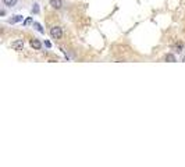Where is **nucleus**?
<instances>
[{
  "instance_id": "obj_1",
  "label": "nucleus",
  "mask_w": 185,
  "mask_h": 167,
  "mask_svg": "<svg viewBox=\"0 0 185 167\" xmlns=\"http://www.w3.org/2000/svg\"><path fill=\"white\" fill-rule=\"evenodd\" d=\"M50 36H52L53 39H60V38L63 36V29H61L60 27H53V28L50 29Z\"/></svg>"
},
{
  "instance_id": "obj_2",
  "label": "nucleus",
  "mask_w": 185,
  "mask_h": 167,
  "mask_svg": "<svg viewBox=\"0 0 185 167\" xmlns=\"http://www.w3.org/2000/svg\"><path fill=\"white\" fill-rule=\"evenodd\" d=\"M11 48L17 50V52H21L22 49H24V40L22 39H18V40H14L13 43H11Z\"/></svg>"
},
{
  "instance_id": "obj_3",
  "label": "nucleus",
  "mask_w": 185,
  "mask_h": 167,
  "mask_svg": "<svg viewBox=\"0 0 185 167\" xmlns=\"http://www.w3.org/2000/svg\"><path fill=\"white\" fill-rule=\"evenodd\" d=\"M50 6L56 10H60L63 7V0H50Z\"/></svg>"
},
{
  "instance_id": "obj_4",
  "label": "nucleus",
  "mask_w": 185,
  "mask_h": 167,
  "mask_svg": "<svg viewBox=\"0 0 185 167\" xmlns=\"http://www.w3.org/2000/svg\"><path fill=\"white\" fill-rule=\"evenodd\" d=\"M29 43H31V46H32L35 50H40V48H42V43H40L38 39H31Z\"/></svg>"
},
{
  "instance_id": "obj_5",
  "label": "nucleus",
  "mask_w": 185,
  "mask_h": 167,
  "mask_svg": "<svg viewBox=\"0 0 185 167\" xmlns=\"http://www.w3.org/2000/svg\"><path fill=\"white\" fill-rule=\"evenodd\" d=\"M17 1H18V0H3V3H4L7 7H13V6H16Z\"/></svg>"
},
{
  "instance_id": "obj_6",
  "label": "nucleus",
  "mask_w": 185,
  "mask_h": 167,
  "mask_svg": "<svg viewBox=\"0 0 185 167\" xmlns=\"http://www.w3.org/2000/svg\"><path fill=\"white\" fill-rule=\"evenodd\" d=\"M20 21H22V16H16L14 18L8 20V22H10V24H16V22H20Z\"/></svg>"
},
{
  "instance_id": "obj_7",
  "label": "nucleus",
  "mask_w": 185,
  "mask_h": 167,
  "mask_svg": "<svg viewBox=\"0 0 185 167\" xmlns=\"http://www.w3.org/2000/svg\"><path fill=\"white\" fill-rule=\"evenodd\" d=\"M33 27L36 28V31H38V32H40V33H45V29L42 28V25H40L39 22H33Z\"/></svg>"
},
{
  "instance_id": "obj_8",
  "label": "nucleus",
  "mask_w": 185,
  "mask_h": 167,
  "mask_svg": "<svg viewBox=\"0 0 185 167\" xmlns=\"http://www.w3.org/2000/svg\"><path fill=\"white\" fill-rule=\"evenodd\" d=\"M166 60H167V61H170V63H174L177 59H175V56H174V55H167V56H166Z\"/></svg>"
},
{
  "instance_id": "obj_9",
  "label": "nucleus",
  "mask_w": 185,
  "mask_h": 167,
  "mask_svg": "<svg viewBox=\"0 0 185 167\" xmlns=\"http://www.w3.org/2000/svg\"><path fill=\"white\" fill-rule=\"evenodd\" d=\"M174 49H175V52L181 53V52H182V49H184V45H182V43H178V45H175V46H174Z\"/></svg>"
},
{
  "instance_id": "obj_10",
  "label": "nucleus",
  "mask_w": 185,
  "mask_h": 167,
  "mask_svg": "<svg viewBox=\"0 0 185 167\" xmlns=\"http://www.w3.org/2000/svg\"><path fill=\"white\" fill-rule=\"evenodd\" d=\"M32 13H35V14H38V13H39V6H38V4H33Z\"/></svg>"
},
{
  "instance_id": "obj_11",
  "label": "nucleus",
  "mask_w": 185,
  "mask_h": 167,
  "mask_svg": "<svg viewBox=\"0 0 185 167\" xmlns=\"http://www.w3.org/2000/svg\"><path fill=\"white\" fill-rule=\"evenodd\" d=\"M31 22H32V18H31V17H28V18H27V20L24 21V25L27 27V25H29Z\"/></svg>"
}]
</instances>
